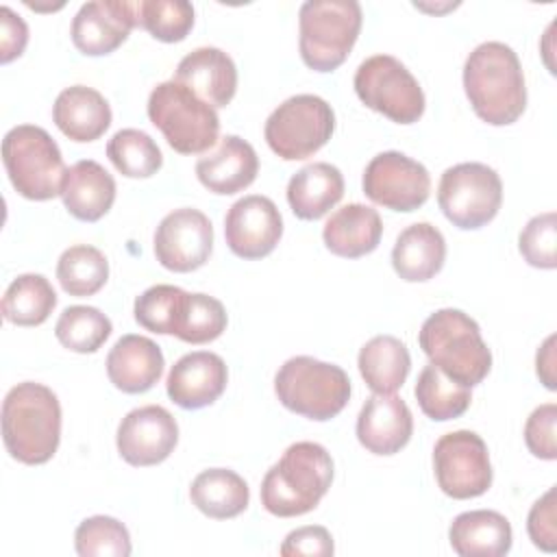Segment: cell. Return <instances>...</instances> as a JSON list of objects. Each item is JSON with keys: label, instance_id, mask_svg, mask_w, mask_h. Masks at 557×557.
<instances>
[{"label": "cell", "instance_id": "obj_27", "mask_svg": "<svg viewBox=\"0 0 557 557\" xmlns=\"http://www.w3.org/2000/svg\"><path fill=\"white\" fill-rule=\"evenodd\" d=\"M448 540L461 557H500L511 548V524L492 509L463 511L450 522Z\"/></svg>", "mask_w": 557, "mask_h": 557}, {"label": "cell", "instance_id": "obj_30", "mask_svg": "<svg viewBox=\"0 0 557 557\" xmlns=\"http://www.w3.org/2000/svg\"><path fill=\"white\" fill-rule=\"evenodd\" d=\"M357 366L374 394H394L411 370V357L398 337L376 335L361 346Z\"/></svg>", "mask_w": 557, "mask_h": 557}, {"label": "cell", "instance_id": "obj_3", "mask_svg": "<svg viewBox=\"0 0 557 557\" xmlns=\"http://www.w3.org/2000/svg\"><path fill=\"white\" fill-rule=\"evenodd\" d=\"M333 481V459L322 444L296 442L265 472L261 505L278 518H294L318 507Z\"/></svg>", "mask_w": 557, "mask_h": 557}, {"label": "cell", "instance_id": "obj_39", "mask_svg": "<svg viewBox=\"0 0 557 557\" xmlns=\"http://www.w3.org/2000/svg\"><path fill=\"white\" fill-rule=\"evenodd\" d=\"M74 546L81 557H128V529L111 516L85 518L74 533Z\"/></svg>", "mask_w": 557, "mask_h": 557}, {"label": "cell", "instance_id": "obj_42", "mask_svg": "<svg viewBox=\"0 0 557 557\" xmlns=\"http://www.w3.org/2000/svg\"><path fill=\"white\" fill-rule=\"evenodd\" d=\"M527 531L531 542L546 550H557V522H555V487H550L540 500L533 503L529 518H527Z\"/></svg>", "mask_w": 557, "mask_h": 557}, {"label": "cell", "instance_id": "obj_25", "mask_svg": "<svg viewBox=\"0 0 557 557\" xmlns=\"http://www.w3.org/2000/svg\"><path fill=\"white\" fill-rule=\"evenodd\" d=\"M383 235V222L376 209L350 202L337 209L324 224V246L344 259H357L376 250Z\"/></svg>", "mask_w": 557, "mask_h": 557}, {"label": "cell", "instance_id": "obj_26", "mask_svg": "<svg viewBox=\"0 0 557 557\" xmlns=\"http://www.w3.org/2000/svg\"><path fill=\"white\" fill-rule=\"evenodd\" d=\"M446 259V239L437 226L416 222L400 231L392 248V265L403 281L422 283L433 278Z\"/></svg>", "mask_w": 557, "mask_h": 557}, {"label": "cell", "instance_id": "obj_11", "mask_svg": "<svg viewBox=\"0 0 557 557\" xmlns=\"http://www.w3.org/2000/svg\"><path fill=\"white\" fill-rule=\"evenodd\" d=\"M503 202V183L494 168L476 161L457 163L444 170L437 185L442 213L463 231L492 222Z\"/></svg>", "mask_w": 557, "mask_h": 557}, {"label": "cell", "instance_id": "obj_38", "mask_svg": "<svg viewBox=\"0 0 557 557\" xmlns=\"http://www.w3.org/2000/svg\"><path fill=\"white\" fill-rule=\"evenodd\" d=\"M226 329L224 305L207 294H187L174 335L187 344H207Z\"/></svg>", "mask_w": 557, "mask_h": 557}, {"label": "cell", "instance_id": "obj_23", "mask_svg": "<svg viewBox=\"0 0 557 557\" xmlns=\"http://www.w3.org/2000/svg\"><path fill=\"white\" fill-rule=\"evenodd\" d=\"M52 120L67 139L85 144L102 137L111 126V107L94 87L72 85L57 96Z\"/></svg>", "mask_w": 557, "mask_h": 557}, {"label": "cell", "instance_id": "obj_34", "mask_svg": "<svg viewBox=\"0 0 557 557\" xmlns=\"http://www.w3.org/2000/svg\"><path fill=\"white\" fill-rule=\"evenodd\" d=\"M107 157L113 168L128 178H148L163 165L157 141L139 128H122L107 144Z\"/></svg>", "mask_w": 557, "mask_h": 557}, {"label": "cell", "instance_id": "obj_24", "mask_svg": "<svg viewBox=\"0 0 557 557\" xmlns=\"http://www.w3.org/2000/svg\"><path fill=\"white\" fill-rule=\"evenodd\" d=\"M61 198L70 215L81 222H96L113 207L115 181L98 161L81 159L67 168Z\"/></svg>", "mask_w": 557, "mask_h": 557}, {"label": "cell", "instance_id": "obj_33", "mask_svg": "<svg viewBox=\"0 0 557 557\" xmlns=\"http://www.w3.org/2000/svg\"><path fill=\"white\" fill-rule=\"evenodd\" d=\"M416 400L424 416L435 422H446L459 418L470 407V387H463L450 381L440 368L433 363L424 366L416 381Z\"/></svg>", "mask_w": 557, "mask_h": 557}, {"label": "cell", "instance_id": "obj_10", "mask_svg": "<svg viewBox=\"0 0 557 557\" xmlns=\"http://www.w3.org/2000/svg\"><path fill=\"white\" fill-rule=\"evenodd\" d=\"M352 85L366 107L396 124H413L424 113L418 78L392 54H372L361 61Z\"/></svg>", "mask_w": 557, "mask_h": 557}, {"label": "cell", "instance_id": "obj_22", "mask_svg": "<svg viewBox=\"0 0 557 557\" xmlns=\"http://www.w3.org/2000/svg\"><path fill=\"white\" fill-rule=\"evenodd\" d=\"M161 348L144 335H122L107 355L109 381L124 394L148 392L163 374Z\"/></svg>", "mask_w": 557, "mask_h": 557}, {"label": "cell", "instance_id": "obj_20", "mask_svg": "<svg viewBox=\"0 0 557 557\" xmlns=\"http://www.w3.org/2000/svg\"><path fill=\"white\" fill-rule=\"evenodd\" d=\"M174 81L218 109L226 107L237 91V67L224 50L202 46L178 61Z\"/></svg>", "mask_w": 557, "mask_h": 557}, {"label": "cell", "instance_id": "obj_37", "mask_svg": "<svg viewBox=\"0 0 557 557\" xmlns=\"http://www.w3.org/2000/svg\"><path fill=\"white\" fill-rule=\"evenodd\" d=\"M187 294L189 292L165 283L148 287L135 298L133 313L137 324L159 335H174Z\"/></svg>", "mask_w": 557, "mask_h": 557}, {"label": "cell", "instance_id": "obj_14", "mask_svg": "<svg viewBox=\"0 0 557 557\" xmlns=\"http://www.w3.org/2000/svg\"><path fill=\"white\" fill-rule=\"evenodd\" d=\"M154 257L172 272L202 268L213 250L211 220L191 207L170 211L154 231Z\"/></svg>", "mask_w": 557, "mask_h": 557}, {"label": "cell", "instance_id": "obj_1", "mask_svg": "<svg viewBox=\"0 0 557 557\" xmlns=\"http://www.w3.org/2000/svg\"><path fill=\"white\" fill-rule=\"evenodd\" d=\"M463 89L474 113L492 126L513 124L524 113L522 65L513 48L503 41H483L468 54Z\"/></svg>", "mask_w": 557, "mask_h": 557}, {"label": "cell", "instance_id": "obj_9", "mask_svg": "<svg viewBox=\"0 0 557 557\" xmlns=\"http://www.w3.org/2000/svg\"><path fill=\"white\" fill-rule=\"evenodd\" d=\"M335 131L331 104L315 94H298L281 102L265 120V141L285 161L315 154Z\"/></svg>", "mask_w": 557, "mask_h": 557}, {"label": "cell", "instance_id": "obj_6", "mask_svg": "<svg viewBox=\"0 0 557 557\" xmlns=\"http://www.w3.org/2000/svg\"><path fill=\"white\" fill-rule=\"evenodd\" d=\"M274 392L285 409L324 422L348 405L350 379L344 368L335 363L298 355L278 368Z\"/></svg>", "mask_w": 557, "mask_h": 557}, {"label": "cell", "instance_id": "obj_4", "mask_svg": "<svg viewBox=\"0 0 557 557\" xmlns=\"http://www.w3.org/2000/svg\"><path fill=\"white\" fill-rule=\"evenodd\" d=\"M418 344L429 363L463 387L479 385L492 368V352L481 337L479 324L459 309L431 313L422 322Z\"/></svg>", "mask_w": 557, "mask_h": 557}, {"label": "cell", "instance_id": "obj_35", "mask_svg": "<svg viewBox=\"0 0 557 557\" xmlns=\"http://www.w3.org/2000/svg\"><path fill=\"white\" fill-rule=\"evenodd\" d=\"M111 320L96 307L74 305L63 309L54 324L59 344L72 352H96L111 335Z\"/></svg>", "mask_w": 557, "mask_h": 557}, {"label": "cell", "instance_id": "obj_7", "mask_svg": "<svg viewBox=\"0 0 557 557\" xmlns=\"http://www.w3.org/2000/svg\"><path fill=\"white\" fill-rule=\"evenodd\" d=\"M2 163L20 196L28 200L61 196L67 168L57 141L41 126H13L2 139Z\"/></svg>", "mask_w": 557, "mask_h": 557}, {"label": "cell", "instance_id": "obj_29", "mask_svg": "<svg viewBox=\"0 0 557 557\" xmlns=\"http://www.w3.org/2000/svg\"><path fill=\"white\" fill-rule=\"evenodd\" d=\"M189 498L198 511L215 520L239 516L250 500L248 483L228 468L202 470L189 485Z\"/></svg>", "mask_w": 557, "mask_h": 557}, {"label": "cell", "instance_id": "obj_12", "mask_svg": "<svg viewBox=\"0 0 557 557\" xmlns=\"http://www.w3.org/2000/svg\"><path fill=\"white\" fill-rule=\"evenodd\" d=\"M433 470L440 490L457 500L476 498L492 485L490 453L474 431H453L442 435L433 448Z\"/></svg>", "mask_w": 557, "mask_h": 557}, {"label": "cell", "instance_id": "obj_16", "mask_svg": "<svg viewBox=\"0 0 557 557\" xmlns=\"http://www.w3.org/2000/svg\"><path fill=\"white\" fill-rule=\"evenodd\" d=\"M283 235V218L278 207L259 194L235 200L224 218L226 246L239 259L268 257Z\"/></svg>", "mask_w": 557, "mask_h": 557}, {"label": "cell", "instance_id": "obj_8", "mask_svg": "<svg viewBox=\"0 0 557 557\" xmlns=\"http://www.w3.org/2000/svg\"><path fill=\"white\" fill-rule=\"evenodd\" d=\"M148 117L181 154H200L215 146L220 135L215 109L174 78L150 91Z\"/></svg>", "mask_w": 557, "mask_h": 557}, {"label": "cell", "instance_id": "obj_5", "mask_svg": "<svg viewBox=\"0 0 557 557\" xmlns=\"http://www.w3.org/2000/svg\"><path fill=\"white\" fill-rule=\"evenodd\" d=\"M363 13L357 0H307L298 11V48L307 67L337 70L350 54Z\"/></svg>", "mask_w": 557, "mask_h": 557}, {"label": "cell", "instance_id": "obj_32", "mask_svg": "<svg viewBox=\"0 0 557 557\" xmlns=\"http://www.w3.org/2000/svg\"><path fill=\"white\" fill-rule=\"evenodd\" d=\"M57 278L65 294L85 298L100 292L109 278L107 257L89 244L70 246L57 263Z\"/></svg>", "mask_w": 557, "mask_h": 557}, {"label": "cell", "instance_id": "obj_2", "mask_svg": "<svg viewBox=\"0 0 557 557\" xmlns=\"http://www.w3.org/2000/svg\"><path fill=\"white\" fill-rule=\"evenodd\" d=\"M2 442L7 453L26 466L52 459L61 442L57 394L35 381L13 385L2 400Z\"/></svg>", "mask_w": 557, "mask_h": 557}, {"label": "cell", "instance_id": "obj_19", "mask_svg": "<svg viewBox=\"0 0 557 557\" xmlns=\"http://www.w3.org/2000/svg\"><path fill=\"white\" fill-rule=\"evenodd\" d=\"M411 433V411L396 394L370 396L357 416V440L372 455L398 453L409 444Z\"/></svg>", "mask_w": 557, "mask_h": 557}, {"label": "cell", "instance_id": "obj_13", "mask_svg": "<svg viewBox=\"0 0 557 557\" xmlns=\"http://www.w3.org/2000/svg\"><path fill=\"white\" fill-rule=\"evenodd\" d=\"M363 194L385 209L409 213L429 200L431 176L420 161L398 150H385L366 165Z\"/></svg>", "mask_w": 557, "mask_h": 557}, {"label": "cell", "instance_id": "obj_43", "mask_svg": "<svg viewBox=\"0 0 557 557\" xmlns=\"http://www.w3.org/2000/svg\"><path fill=\"white\" fill-rule=\"evenodd\" d=\"M333 537L329 529L318 527V524H307L300 529H294L287 533L285 542L281 544V555L283 557H326L333 555Z\"/></svg>", "mask_w": 557, "mask_h": 557}, {"label": "cell", "instance_id": "obj_45", "mask_svg": "<svg viewBox=\"0 0 557 557\" xmlns=\"http://www.w3.org/2000/svg\"><path fill=\"white\" fill-rule=\"evenodd\" d=\"M535 370H537V376L542 379V383H544L548 389H555V387H557V383H555V335L546 337V342H544L542 348L537 350Z\"/></svg>", "mask_w": 557, "mask_h": 557}, {"label": "cell", "instance_id": "obj_17", "mask_svg": "<svg viewBox=\"0 0 557 557\" xmlns=\"http://www.w3.org/2000/svg\"><path fill=\"white\" fill-rule=\"evenodd\" d=\"M135 26V2L91 0L76 11L70 35L83 54L102 57L120 48Z\"/></svg>", "mask_w": 557, "mask_h": 557}, {"label": "cell", "instance_id": "obj_18", "mask_svg": "<svg viewBox=\"0 0 557 557\" xmlns=\"http://www.w3.org/2000/svg\"><path fill=\"white\" fill-rule=\"evenodd\" d=\"M228 370L220 355L196 350L183 355L168 374L165 387L174 405L183 409H202L213 405L226 389Z\"/></svg>", "mask_w": 557, "mask_h": 557}, {"label": "cell", "instance_id": "obj_40", "mask_svg": "<svg viewBox=\"0 0 557 557\" xmlns=\"http://www.w3.org/2000/svg\"><path fill=\"white\" fill-rule=\"evenodd\" d=\"M518 248L524 261L540 270H553L557 265V215L546 211L533 215L518 237Z\"/></svg>", "mask_w": 557, "mask_h": 557}, {"label": "cell", "instance_id": "obj_15", "mask_svg": "<svg viewBox=\"0 0 557 557\" xmlns=\"http://www.w3.org/2000/svg\"><path fill=\"white\" fill-rule=\"evenodd\" d=\"M178 442V424L161 405H146L128 411L115 435L120 457L137 468L165 461Z\"/></svg>", "mask_w": 557, "mask_h": 557}, {"label": "cell", "instance_id": "obj_21", "mask_svg": "<svg viewBox=\"0 0 557 557\" xmlns=\"http://www.w3.org/2000/svg\"><path fill=\"white\" fill-rule=\"evenodd\" d=\"M257 172L259 157L255 148L237 135L222 137L213 152H207L196 161L198 181L220 196L246 189L257 178Z\"/></svg>", "mask_w": 557, "mask_h": 557}, {"label": "cell", "instance_id": "obj_36", "mask_svg": "<svg viewBox=\"0 0 557 557\" xmlns=\"http://www.w3.org/2000/svg\"><path fill=\"white\" fill-rule=\"evenodd\" d=\"M135 15L137 26L165 44L183 41L194 26V7L185 0H139Z\"/></svg>", "mask_w": 557, "mask_h": 557}, {"label": "cell", "instance_id": "obj_31", "mask_svg": "<svg viewBox=\"0 0 557 557\" xmlns=\"http://www.w3.org/2000/svg\"><path fill=\"white\" fill-rule=\"evenodd\" d=\"M57 307V292L44 274H20L2 296V315L17 326H37Z\"/></svg>", "mask_w": 557, "mask_h": 557}, {"label": "cell", "instance_id": "obj_28", "mask_svg": "<svg viewBox=\"0 0 557 557\" xmlns=\"http://www.w3.org/2000/svg\"><path fill=\"white\" fill-rule=\"evenodd\" d=\"M344 196L342 172L324 161L300 168L287 183V202L296 218L320 220Z\"/></svg>", "mask_w": 557, "mask_h": 557}, {"label": "cell", "instance_id": "obj_44", "mask_svg": "<svg viewBox=\"0 0 557 557\" xmlns=\"http://www.w3.org/2000/svg\"><path fill=\"white\" fill-rule=\"evenodd\" d=\"M28 41L26 22L7 4L0 7V61L9 63L20 57Z\"/></svg>", "mask_w": 557, "mask_h": 557}, {"label": "cell", "instance_id": "obj_41", "mask_svg": "<svg viewBox=\"0 0 557 557\" xmlns=\"http://www.w3.org/2000/svg\"><path fill=\"white\" fill-rule=\"evenodd\" d=\"M555 426H557V405L546 403L540 405L537 409L531 411L524 424V444L531 450V455L553 461L557 459V437H555Z\"/></svg>", "mask_w": 557, "mask_h": 557}]
</instances>
